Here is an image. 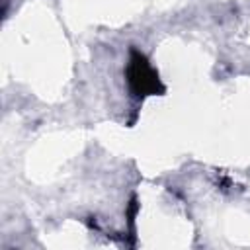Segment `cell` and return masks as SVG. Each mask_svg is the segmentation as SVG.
<instances>
[{
    "instance_id": "obj_1",
    "label": "cell",
    "mask_w": 250,
    "mask_h": 250,
    "mask_svg": "<svg viewBox=\"0 0 250 250\" xmlns=\"http://www.w3.org/2000/svg\"><path fill=\"white\" fill-rule=\"evenodd\" d=\"M125 74H127V82L135 98L162 96L166 92L162 80L158 78V72L152 68L148 59L139 49H131Z\"/></svg>"
}]
</instances>
